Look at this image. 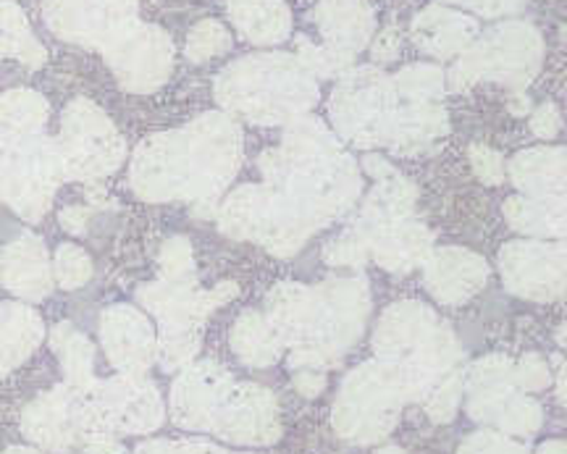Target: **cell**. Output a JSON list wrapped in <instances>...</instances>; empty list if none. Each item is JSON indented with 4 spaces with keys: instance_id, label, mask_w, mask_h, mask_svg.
<instances>
[{
    "instance_id": "obj_18",
    "label": "cell",
    "mask_w": 567,
    "mask_h": 454,
    "mask_svg": "<svg viewBox=\"0 0 567 454\" xmlns=\"http://www.w3.org/2000/svg\"><path fill=\"white\" fill-rule=\"evenodd\" d=\"M381 454H400V452H394V450H389V452H381Z\"/></svg>"
},
{
    "instance_id": "obj_9",
    "label": "cell",
    "mask_w": 567,
    "mask_h": 454,
    "mask_svg": "<svg viewBox=\"0 0 567 454\" xmlns=\"http://www.w3.org/2000/svg\"><path fill=\"white\" fill-rule=\"evenodd\" d=\"M42 323L21 305L0 302V375L24 363L27 354L40 344Z\"/></svg>"
},
{
    "instance_id": "obj_8",
    "label": "cell",
    "mask_w": 567,
    "mask_h": 454,
    "mask_svg": "<svg viewBox=\"0 0 567 454\" xmlns=\"http://www.w3.org/2000/svg\"><path fill=\"white\" fill-rule=\"evenodd\" d=\"M145 326H142L130 308H113L103 318V344L109 350L113 365L122 371L137 373L151 363V342H147Z\"/></svg>"
},
{
    "instance_id": "obj_17",
    "label": "cell",
    "mask_w": 567,
    "mask_h": 454,
    "mask_svg": "<svg viewBox=\"0 0 567 454\" xmlns=\"http://www.w3.org/2000/svg\"><path fill=\"white\" fill-rule=\"evenodd\" d=\"M542 454H563V446H559V444H549V446H544Z\"/></svg>"
},
{
    "instance_id": "obj_1",
    "label": "cell",
    "mask_w": 567,
    "mask_h": 454,
    "mask_svg": "<svg viewBox=\"0 0 567 454\" xmlns=\"http://www.w3.org/2000/svg\"><path fill=\"white\" fill-rule=\"evenodd\" d=\"M63 163L51 140L19 134L0 142V197L19 216L38 221L61 182Z\"/></svg>"
},
{
    "instance_id": "obj_13",
    "label": "cell",
    "mask_w": 567,
    "mask_h": 454,
    "mask_svg": "<svg viewBox=\"0 0 567 454\" xmlns=\"http://www.w3.org/2000/svg\"><path fill=\"white\" fill-rule=\"evenodd\" d=\"M55 276H59V281L66 289L80 287V283L90 279L87 255H84L82 250H76V247L63 245L59 255H55Z\"/></svg>"
},
{
    "instance_id": "obj_4",
    "label": "cell",
    "mask_w": 567,
    "mask_h": 454,
    "mask_svg": "<svg viewBox=\"0 0 567 454\" xmlns=\"http://www.w3.org/2000/svg\"><path fill=\"white\" fill-rule=\"evenodd\" d=\"M132 11V0H45L51 30L80 45L105 48L130 27Z\"/></svg>"
},
{
    "instance_id": "obj_7",
    "label": "cell",
    "mask_w": 567,
    "mask_h": 454,
    "mask_svg": "<svg viewBox=\"0 0 567 454\" xmlns=\"http://www.w3.org/2000/svg\"><path fill=\"white\" fill-rule=\"evenodd\" d=\"M3 283L19 297L42 300L51 292V268H48L45 247L38 237H21L3 252L0 260Z\"/></svg>"
},
{
    "instance_id": "obj_2",
    "label": "cell",
    "mask_w": 567,
    "mask_h": 454,
    "mask_svg": "<svg viewBox=\"0 0 567 454\" xmlns=\"http://www.w3.org/2000/svg\"><path fill=\"white\" fill-rule=\"evenodd\" d=\"M63 172L76 179H92L113 172L122 161V140L95 105L76 101L66 109L61 134Z\"/></svg>"
},
{
    "instance_id": "obj_11",
    "label": "cell",
    "mask_w": 567,
    "mask_h": 454,
    "mask_svg": "<svg viewBox=\"0 0 567 454\" xmlns=\"http://www.w3.org/2000/svg\"><path fill=\"white\" fill-rule=\"evenodd\" d=\"M48 103L38 92L13 90L0 97V132L3 137H19V134H34L45 124Z\"/></svg>"
},
{
    "instance_id": "obj_16",
    "label": "cell",
    "mask_w": 567,
    "mask_h": 454,
    "mask_svg": "<svg viewBox=\"0 0 567 454\" xmlns=\"http://www.w3.org/2000/svg\"><path fill=\"white\" fill-rule=\"evenodd\" d=\"M3 454H40V452L30 450V446H11V450H6Z\"/></svg>"
},
{
    "instance_id": "obj_12",
    "label": "cell",
    "mask_w": 567,
    "mask_h": 454,
    "mask_svg": "<svg viewBox=\"0 0 567 454\" xmlns=\"http://www.w3.org/2000/svg\"><path fill=\"white\" fill-rule=\"evenodd\" d=\"M53 347L61 354L71 392L87 396L92 386H95V379H92V347L87 339L82 333L71 331L69 326H59L53 337Z\"/></svg>"
},
{
    "instance_id": "obj_5",
    "label": "cell",
    "mask_w": 567,
    "mask_h": 454,
    "mask_svg": "<svg viewBox=\"0 0 567 454\" xmlns=\"http://www.w3.org/2000/svg\"><path fill=\"white\" fill-rule=\"evenodd\" d=\"M87 400L66 386L38 396L21 415L24 436L48 452H69L80 444Z\"/></svg>"
},
{
    "instance_id": "obj_10",
    "label": "cell",
    "mask_w": 567,
    "mask_h": 454,
    "mask_svg": "<svg viewBox=\"0 0 567 454\" xmlns=\"http://www.w3.org/2000/svg\"><path fill=\"white\" fill-rule=\"evenodd\" d=\"M0 55H13L27 66H40L45 61V51L30 32L24 13L11 0H0Z\"/></svg>"
},
{
    "instance_id": "obj_14",
    "label": "cell",
    "mask_w": 567,
    "mask_h": 454,
    "mask_svg": "<svg viewBox=\"0 0 567 454\" xmlns=\"http://www.w3.org/2000/svg\"><path fill=\"white\" fill-rule=\"evenodd\" d=\"M460 454H526V452H523L520 446H515L513 442H507V438L473 436Z\"/></svg>"
},
{
    "instance_id": "obj_6",
    "label": "cell",
    "mask_w": 567,
    "mask_h": 454,
    "mask_svg": "<svg viewBox=\"0 0 567 454\" xmlns=\"http://www.w3.org/2000/svg\"><path fill=\"white\" fill-rule=\"evenodd\" d=\"M92 404L97 415L111 431L124 434H145L158 429L163 407L161 396L153 384L137 379V375H122V379L105 381L101 386H92Z\"/></svg>"
},
{
    "instance_id": "obj_3",
    "label": "cell",
    "mask_w": 567,
    "mask_h": 454,
    "mask_svg": "<svg viewBox=\"0 0 567 454\" xmlns=\"http://www.w3.org/2000/svg\"><path fill=\"white\" fill-rule=\"evenodd\" d=\"M400 404V384H392L386 375H354L344 389L334 423L352 442H375L392 431Z\"/></svg>"
},
{
    "instance_id": "obj_15",
    "label": "cell",
    "mask_w": 567,
    "mask_h": 454,
    "mask_svg": "<svg viewBox=\"0 0 567 454\" xmlns=\"http://www.w3.org/2000/svg\"><path fill=\"white\" fill-rule=\"evenodd\" d=\"M137 454H218L213 446H203V444H168V442H158V444H145L140 446Z\"/></svg>"
}]
</instances>
